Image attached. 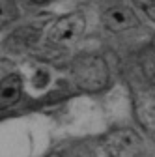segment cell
I'll use <instances>...</instances> for the list:
<instances>
[{"label":"cell","instance_id":"52a82bcc","mask_svg":"<svg viewBox=\"0 0 155 157\" xmlns=\"http://www.w3.org/2000/svg\"><path fill=\"white\" fill-rule=\"evenodd\" d=\"M17 17V8L11 0H0V28L9 25Z\"/></svg>","mask_w":155,"mask_h":157},{"label":"cell","instance_id":"5b68a950","mask_svg":"<svg viewBox=\"0 0 155 157\" xmlns=\"http://www.w3.org/2000/svg\"><path fill=\"white\" fill-rule=\"evenodd\" d=\"M23 94V78L17 73H9L0 78V110H6L21 99Z\"/></svg>","mask_w":155,"mask_h":157},{"label":"cell","instance_id":"6da1fadb","mask_svg":"<svg viewBox=\"0 0 155 157\" xmlns=\"http://www.w3.org/2000/svg\"><path fill=\"white\" fill-rule=\"evenodd\" d=\"M71 75L75 84L86 92H99L107 88L110 81V71L105 58L92 52L79 54L71 62Z\"/></svg>","mask_w":155,"mask_h":157},{"label":"cell","instance_id":"8992f818","mask_svg":"<svg viewBox=\"0 0 155 157\" xmlns=\"http://www.w3.org/2000/svg\"><path fill=\"white\" fill-rule=\"evenodd\" d=\"M51 78L52 77H51L49 69H45V67H36L32 71V77H30V86L34 90H45L51 84Z\"/></svg>","mask_w":155,"mask_h":157},{"label":"cell","instance_id":"ba28073f","mask_svg":"<svg viewBox=\"0 0 155 157\" xmlns=\"http://www.w3.org/2000/svg\"><path fill=\"white\" fill-rule=\"evenodd\" d=\"M134 4L144 10V13L155 23V0H134Z\"/></svg>","mask_w":155,"mask_h":157},{"label":"cell","instance_id":"3957f363","mask_svg":"<svg viewBox=\"0 0 155 157\" xmlns=\"http://www.w3.org/2000/svg\"><path fill=\"white\" fill-rule=\"evenodd\" d=\"M101 157H138L140 139L131 129H120L110 133L99 150Z\"/></svg>","mask_w":155,"mask_h":157},{"label":"cell","instance_id":"277c9868","mask_svg":"<svg viewBox=\"0 0 155 157\" xmlns=\"http://www.w3.org/2000/svg\"><path fill=\"white\" fill-rule=\"evenodd\" d=\"M103 26L110 32H125L140 25L137 13L127 6H110L101 15Z\"/></svg>","mask_w":155,"mask_h":157},{"label":"cell","instance_id":"9c48e42d","mask_svg":"<svg viewBox=\"0 0 155 157\" xmlns=\"http://www.w3.org/2000/svg\"><path fill=\"white\" fill-rule=\"evenodd\" d=\"M144 73L155 82V51L146 56V60H144Z\"/></svg>","mask_w":155,"mask_h":157},{"label":"cell","instance_id":"7a4b0ae2","mask_svg":"<svg viewBox=\"0 0 155 157\" xmlns=\"http://www.w3.org/2000/svg\"><path fill=\"white\" fill-rule=\"evenodd\" d=\"M86 30V19L82 13H69L62 15L49 26L47 39L54 45H66L79 39Z\"/></svg>","mask_w":155,"mask_h":157}]
</instances>
